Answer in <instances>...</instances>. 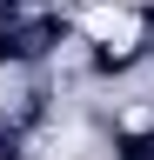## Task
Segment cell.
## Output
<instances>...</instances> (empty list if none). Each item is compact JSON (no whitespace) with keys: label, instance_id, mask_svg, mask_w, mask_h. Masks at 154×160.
<instances>
[{"label":"cell","instance_id":"obj_1","mask_svg":"<svg viewBox=\"0 0 154 160\" xmlns=\"http://www.w3.org/2000/svg\"><path fill=\"white\" fill-rule=\"evenodd\" d=\"M81 33H87L101 53H134V47H141V33H147V20L134 13V7L101 0V7H81Z\"/></svg>","mask_w":154,"mask_h":160}]
</instances>
